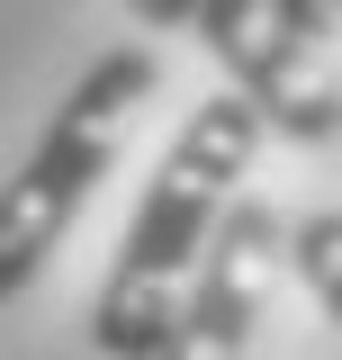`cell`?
I'll return each mask as SVG.
<instances>
[{"instance_id": "cell-5", "label": "cell", "mask_w": 342, "mask_h": 360, "mask_svg": "<svg viewBox=\"0 0 342 360\" xmlns=\"http://www.w3.org/2000/svg\"><path fill=\"white\" fill-rule=\"evenodd\" d=\"M289 270L306 279V297L342 324V207H306V217H289Z\"/></svg>"}, {"instance_id": "cell-6", "label": "cell", "mask_w": 342, "mask_h": 360, "mask_svg": "<svg viewBox=\"0 0 342 360\" xmlns=\"http://www.w3.org/2000/svg\"><path fill=\"white\" fill-rule=\"evenodd\" d=\"M270 18H279L298 45H324V37L342 27V0H270Z\"/></svg>"}, {"instance_id": "cell-3", "label": "cell", "mask_w": 342, "mask_h": 360, "mask_svg": "<svg viewBox=\"0 0 342 360\" xmlns=\"http://www.w3.org/2000/svg\"><path fill=\"white\" fill-rule=\"evenodd\" d=\"M189 37L225 63V82L261 117V135H289V144H334L342 135V90L324 82L315 45H298L270 18V0H198Z\"/></svg>"}, {"instance_id": "cell-4", "label": "cell", "mask_w": 342, "mask_h": 360, "mask_svg": "<svg viewBox=\"0 0 342 360\" xmlns=\"http://www.w3.org/2000/svg\"><path fill=\"white\" fill-rule=\"evenodd\" d=\"M270 262H289V217L270 198H234L225 225L208 234L198 270H189V288H180L171 333H163L153 360H243L261 288H270Z\"/></svg>"}, {"instance_id": "cell-2", "label": "cell", "mask_w": 342, "mask_h": 360, "mask_svg": "<svg viewBox=\"0 0 342 360\" xmlns=\"http://www.w3.org/2000/svg\"><path fill=\"white\" fill-rule=\"evenodd\" d=\"M153 90H163V54H153V45H118V54H99L82 82L54 99V117H45V135L27 144V162L0 180V307L37 288V270L54 262V243L72 234V217L90 207V189L108 180L135 108H144Z\"/></svg>"}, {"instance_id": "cell-1", "label": "cell", "mask_w": 342, "mask_h": 360, "mask_svg": "<svg viewBox=\"0 0 342 360\" xmlns=\"http://www.w3.org/2000/svg\"><path fill=\"white\" fill-rule=\"evenodd\" d=\"M253 153H261V117L253 108H243L234 90L198 99V117L171 135L163 172H153L127 243H118V262L99 279V307H90V352L99 360H153L163 352L171 307H180L189 270L208 252V234L225 225V207H234L243 180H253Z\"/></svg>"}, {"instance_id": "cell-7", "label": "cell", "mask_w": 342, "mask_h": 360, "mask_svg": "<svg viewBox=\"0 0 342 360\" xmlns=\"http://www.w3.org/2000/svg\"><path fill=\"white\" fill-rule=\"evenodd\" d=\"M135 18H153V27H189V9H198V0H127Z\"/></svg>"}]
</instances>
